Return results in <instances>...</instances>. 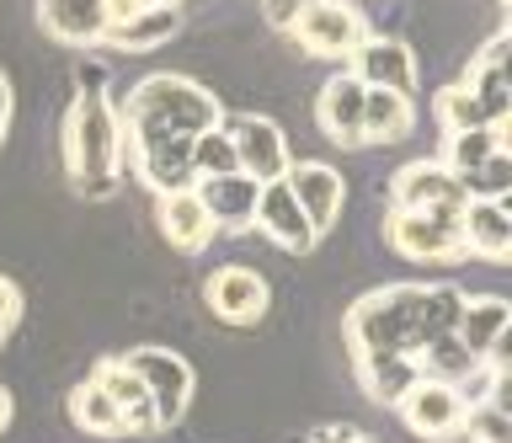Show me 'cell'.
<instances>
[{"instance_id":"obj_26","label":"cell","mask_w":512,"mask_h":443,"mask_svg":"<svg viewBox=\"0 0 512 443\" xmlns=\"http://www.w3.org/2000/svg\"><path fill=\"white\" fill-rule=\"evenodd\" d=\"M416 369H422V379H443V385H459V390H470L480 374H486V363H480L470 347H464L454 331L438 342H427L422 353H416Z\"/></svg>"},{"instance_id":"obj_24","label":"cell","mask_w":512,"mask_h":443,"mask_svg":"<svg viewBox=\"0 0 512 443\" xmlns=\"http://www.w3.org/2000/svg\"><path fill=\"white\" fill-rule=\"evenodd\" d=\"M352 374H358L363 395L374 406H395L400 395H406L416 379H422V369H416V358L406 353H374V358H352Z\"/></svg>"},{"instance_id":"obj_2","label":"cell","mask_w":512,"mask_h":443,"mask_svg":"<svg viewBox=\"0 0 512 443\" xmlns=\"http://www.w3.org/2000/svg\"><path fill=\"white\" fill-rule=\"evenodd\" d=\"M64 171L80 198H112L123 182V129L107 91H80L64 113Z\"/></svg>"},{"instance_id":"obj_31","label":"cell","mask_w":512,"mask_h":443,"mask_svg":"<svg viewBox=\"0 0 512 443\" xmlns=\"http://www.w3.org/2000/svg\"><path fill=\"white\" fill-rule=\"evenodd\" d=\"M464 193L470 198H486V203H507L512 198V150H496L486 166L464 171Z\"/></svg>"},{"instance_id":"obj_22","label":"cell","mask_w":512,"mask_h":443,"mask_svg":"<svg viewBox=\"0 0 512 443\" xmlns=\"http://www.w3.org/2000/svg\"><path fill=\"white\" fill-rule=\"evenodd\" d=\"M38 27L64 49H91L107 38V6L102 0H38Z\"/></svg>"},{"instance_id":"obj_40","label":"cell","mask_w":512,"mask_h":443,"mask_svg":"<svg viewBox=\"0 0 512 443\" xmlns=\"http://www.w3.org/2000/svg\"><path fill=\"white\" fill-rule=\"evenodd\" d=\"M160 6H176V0H160Z\"/></svg>"},{"instance_id":"obj_37","label":"cell","mask_w":512,"mask_h":443,"mask_svg":"<svg viewBox=\"0 0 512 443\" xmlns=\"http://www.w3.org/2000/svg\"><path fill=\"white\" fill-rule=\"evenodd\" d=\"M6 129H11V75L0 70V145H6Z\"/></svg>"},{"instance_id":"obj_20","label":"cell","mask_w":512,"mask_h":443,"mask_svg":"<svg viewBox=\"0 0 512 443\" xmlns=\"http://www.w3.org/2000/svg\"><path fill=\"white\" fill-rule=\"evenodd\" d=\"M155 225H160V235H166L176 251H187V257L208 251V246H214V235H219L192 187H176V193H160L155 198Z\"/></svg>"},{"instance_id":"obj_5","label":"cell","mask_w":512,"mask_h":443,"mask_svg":"<svg viewBox=\"0 0 512 443\" xmlns=\"http://www.w3.org/2000/svg\"><path fill=\"white\" fill-rule=\"evenodd\" d=\"M123 171H134L155 198L192 187V134H171V129L123 134Z\"/></svg>"},{"instance_id":"obj_16","label":"cell","mask_w":512,"mask_h":443,"mask_svg":"<svg viewBox=\"0 0 512 443\" xmlns=\"http://www.w3.org/2000/svg\"><path fill=\"white\" fill-rule=\"evenodd\" d=\"M363 91H368V86H363L347 65L336 70L326 86H320L315 123H320V134H326L331 145H342V150H358V145H363Z\"/></svg>"},{"instance_id":"obj_27","label":"cell","mask_w":512,"mask_h":443,"mask_svg":"<svg viewBox=\"0 0 512 443\" xmlns=\"http://www.w3.org/2000/svg\"><path fill=\"white\" fill-rule=\"evenodd\" d=\"M507 134H512V123H486V129L443 134V155H438V161L454 171V177H464V171L486 166L496 150H507Z\"/></svg>"},{"instance_id":"obj_34","label":"cell","mask_w":512,"mask_h":443,"mask_svg":"<svg viewBox=\"0 0 512 443\" xmlns=\"http://www.w3.org/2000/svg\"><path fill=\"white\" fill-rule=\"evenodd\" d=\"M310 443H379V438H368L363 427H347V422H326V427H315Z\"/></svg>"},{"instance_id":"obj_8","label":"cell","mask_w":512,"mask_h":443,"mask_svg":"<svg viewBox=\"0 0 512 443\" xmlns=\"http://www.w3.org/2000/svg\"><path fill=\"white\" fill-rule=\"evenodd\" d=\"M470 203L464 182L443 161H411L390 177V209H416V214H443L459 219V209Z\"/></svg>"},{"instance_id":"obj_4","label":"cell","mask_w":512,"mask_h":443,"mask_svg":"<svg viewBox=\"0 0 512 443\" xmlns=\"http://www.w3.org/2000/svg\"><path fill=\"white\" fill-rule=\"evenodd\" d=\"M283 33L310 59H336V65H347V54L368 38V22L352 0H304Z\"/></svg>"},{"instance_id":"obj_29","label":"cell","mask_w":512,"mask_h":443,"mask_svg":"<svg viewBox=\"0 0 512 443\" xmlns=\"http://www.w3.org/2000/svg\"><path fill=\"white\" fill-rule=\"evenodd\" d=\"M432 118H438V129L443 134H464V129H486V113H480V102L464 91L459 81L454 86H443L438 97H432Z\"/></svg>"},{"instance_id":"obj_14","label":"cell","mask_w":512,"mask_h":443,"mask_svg":"<svg viewBox=\"0 0 512 443\" xmlns=\"http://www.w3.org/2000/svg\"><path fill=\"white\" fill-rule=\"evenodd\" d=\"M507 331H512V305L502 294H464L454 337L470 347L480 363H507Z\"/></svg>"},{"instance_id":"obj_38","label":"cell","mask_w":512,"mask_h":443,"mask_svg":"<svg viewBox=\"0 0 512 443\" xmlns=\"http://www.w3.org/2000/svg\"><path fill=\"white\" fill-rule=\"evenodd\" d=\"M6 422H11V395H6V385H0V433H6Z\"/></svg>"},{"instance_id":"obj_21","label":"cell","mask_w":512,"mask_h":443,"mask_svg":"<svg viewBox=\"0 0 512 443\" xmlns=\"http://www.w3.org/2000/svg\"><path fill=\"white\" fill-rule=\"evenodd\" d=\"M459 251L464 257L507 262L512 257V214H507V203H486V198L464 203L459 209Z\"/></svg>"},{"instance_id":"obj_9","label":"cell","mask_w":512,"mask_h":443,"mask_svg":"<svg viewBox=\"0 0 512 443\" xmlns=\"http://www.w3.org/2000/svg\"><path fill=\"white\" fill-rule=\"evenodd\" d=\"M400 422L411 427L416 438H459L464 433V411H470V401H464L459 385H443V379H416V385L395 401Z\"/></svg>"},{"instance_id":"obj_23","label":"cell","mask_w":512,"mask_h":443,"mask_svg":"<svg viewBox=\"0 0 512 443\" xmlns=\"http://www.w3.org/2000/svg\"><path fill=\"white\" fill-rule=\"evenodd\" d=\"M182 33V11L176 6H144L139 17H128V22H112L107 27V49L112 54H155V49H166V43Z\"/></svg>"},{"instance_id":"obj_18","label":"cell","mask_w":512,"mask_h":443,"mask_svg":"<svg viewBox=\"0 0 512 443\" xmlns=\"http://www.w3.org/2000/svg\"><path fill=\"white\" fill-rule=\"evenodd\" d=\"M192 193H198V203L208 209L219 235H240V230H251V219H256V193H262V182H251L246 171H230V177L192 182Z\"/></svg>"},{"instance_id":"obj_17","label":"cell","mask_w":512,"mask_h":443,"mask_svg":"<svg viewBox=\"0 0 512 443\" xmlns=\"http://www.w3.org/2000/svg\"><path fill=\"white\" fill-rule=\"evenodd\" d=\"M256 230L267 235L272 246H283V251H294V257H304V251H315L320 235L310 230V219H304V209L294 203V193H288V182H262V193H256V219H251Z\"/></svg>"},{"instance_id":"obj_10","label":"cell","mask_w":512,"mask_h":443,"mask_svg":"<svg viewBox=\"0 0 512 443\" xmlns=\"http://www.w3.org/2000/svg\"><path fill=\"white\" fill-rule=\"evenodd\" d=\"M224 134L235 139V161H240V171H246L251 182H278V177H288L294 150H288V139H283V129H278L272 118L246 113V118L224 123Z\"/></svg>"},{"instance_id":"obj_1","label":"cell","mask_w":512,"mask_h":443,"mask_svg":"<svg viewBox=\"0 0 512 443\" xmlns=\"http://www.w3.org/2000/svg\"><path fill=\"white\" fill-rule=\"evenodd\" d=\"M459 305H464L459 283H390V289H374L342 321L347 353L352 358H374V353L416 358L427 342L454 331Z\"/></svg>"},{"instance_id":"obj_11","label":"cell","mask_w":512,"mask_h":443,"mask_svg":"<svg viewBox=\"0 0 512 443\" xmlns=\"http://www.w3.org/2000/svg\"><path fill=\"white\" fill-rule=\"evenodd\" d=\"M203 299H208V310H214L224 326H256L267 315L272 289H267V278L256 273V267L230 262V267H219V273L203 283Z\"/></svg>"},{"instance_id":"obj_3","label":"cell","mask_w":512,"mask_h":443,"mask_svg":"<svg viewBox=\"0 0 512 443\" xmlns=\"http://www.w3.org/2000/svg\"><path fill=\"white\" fill-rule=\"evenodd\" d=\"M224 123V107L219 97L208 91L203 81L192 75H176V70H160V75H144V81L118 102V129L134 134V129H171V134H208Z\"/></svg>"},{"instance_id":"obj_30","label":"cell","mask_w":512,"mask_h":443,"mask_svg":"<svg viewBox=\"0 0 512 443\" xmlns=\"http://www.w3.org/2000/svg\"><path fill=\"white\" fill-rule=\"evenodd\" d=\"M230 171H240V161H235V139L224 134V123L192 139V182H203V177H230Z\"/></svg>"},{"instance_id":"obj_15","label":"cell","mask_w":512,"mask_h":443,"mask_svg":"<svg viewBox=\"0 0 512 443\" xmlns=\"http://www.w3.org/2000/svg\"><path fill=\"white\" fill-rule=\"evenodd\" d=\"M507 49H512V33L502 27L486 49L470 59V70H464V91L480 102V113L491 123H512V70H507Z\"/></svg>"},{"instance_id":"obj_13","label":"cell","mask_w":512,"mask_h":443,"mask_svg":"<svg viewBox=\"0 0 512 443\" xmlns=\"http://www.w3.org/2000/svg\"><path fill=\"white\" fill-rule=\"evenodd\" d=\"M347 70L358 75L363 86H379V91H400V97H416V54H411L400 38L368 33L358 49L347 54Z\"/></svg>"},{"instance_id":"obj_25","label":"cell","mask_w":512,"mask_h":443,"mask_svg":"<svg viewBox=\"0 0 512 443\" xmlns=\"http://www.w3.org/2000/svg\"><path fill=\"white\" fill-rule=\"evenodd\" d=\"M411 129H416L411 97L379 86L363 91V145H400V139H411Z\"/></svg>"},{"instance_id":"obj_12","label":"cell","mask_w":512,"mask_h":443,"mask_svg":"<svg viewBox=\"0 0 512 443\" xmlns=\"http://www.w3.org/2000/svg\"><path fill=\"white\" fill-rule=\"evenodd\" d=\"M283 182H288V193H294V203L304 209V219H310L315 235H326L336 219H342L347 182H342V171H336V166H326V161H294Z\"/></svg>"},{"instance_id":"obj_33","label":"cell","mask_w":512,"mask_h":443,"mask_svg":"<svg viewBox=\"0 0 512 443\" xmlns=\"http://www.w3.org/2000/svg\"><path fill=\"white\" fill-rule=\"evenodd\" d=\"M22 321V289H16V283L0 273V342L11 337V326Z\"/></svg>"},{"instance_id":"obj_7","label":"cell","mask_w":512,"mask_h":443,"mask_svg":"<svg viewBox=\"0 0 512 443\" xmlns=\"http://www.w3.org/2000/svg\"><path fill=\"white\" fill-rule=\"evenodd\" d=\"M384 241H390L395 257L406 262H427V267H443V262H459V219H443V214H416V209H390L384 214Z\"/></svg>"},{"instance_id":"obj_6","label":"cell","mask_w":512,"mask_h":443,"mask_svg":"<svg viewBox=\"0 0 512 443\" xmlns=\"http://www.w3.org/2000/svg\"><path fill=\"white\" fill-rule=\"evenodd\" d=\"M123 363L139 374V385L150 390L160 427H176L187 417L192 390H198V374H192V363L182 353H171V347H134V353H123Z\"/></svg>"},{"instance_id":"obj_32","label":"cell","mask_w":512,"mask_h":443,"mask_svg":"<svg viewBox=\"0 0 512 443\" xmlns=\"http://www.w3.org/2000/svg\"><path fill=\"white\" fill-rule=\"evenodd\" d=\"M464 433H470L475 443H512V411L502 401H470V411H464Z\"/></svg>"},{"instance_id":"obj_39","label":"cell","mask_w":512,"mask_h":443,"mask_svg":"<svg viewBox=\"0 0 512 443\" xmlns=\"http://www.w3.org/2000/svg\"><path fill=\"white\" fill-rule=\"evenodd\" d=\"M496 6H512V0H496Z\"/></svg>"},{"instance_id":"obj_19","label":"cell","mask_w":512,"mask_h":443,"mask_svg":"<svg viewBox=\"0 0 512 443\" xmlns=\"http://www.w3.org/2000/svg\"><path fill=\"white\" fill-rule=\"evenodd\" d=\"M91 379L107 390V401L118 406V417H123V433H128V438H150V433H160L150 390L139 385V374L128 369L123 358H102V363L91 369Z\"/></svg>"},{"instance_id":"obj_28","label":"cell","mask_w":512,"mask_h":443,"mask_svg":"<svg viewBox=\"0 0 512 443\" xmlns=\"http://www.w3.org/2000/svg\"><path fill=\"white\" fill-rule=\"evenodd\" d=\"M70 422L80 427V433H91V438H118L123 433L118 406L107 401V390L96 385V379H80V385L70 390Z\"/></svg>"},{"instance_id":"obj_36","label":"cell","mask_w":512,"mask_h":443,"mask_svg":"<svg viewBox=\"0 0 512 443\" xmlns=\"http://www.w3.org/2000/svg\"><path fill=\"white\" fill-rule=\"evenodd\" d=\"M102 6H107V27H112V22L139 17V11H144V6H155V0H102Z\"/></svg>"},{"instance_id":"obj_35","label":"cell","mask_w":512,"mask_h":443,"mask_svg":"<svg viewBox=\"0 0 512 443\" xmlns=\"http://www.w3.org/2000/svg\"><path fill=\"white\" fill-rule=\"evenodd\" d=\"M299 6H304V0H262V17H267L272 27H288Z\"/></svg>"}]
</instances>
